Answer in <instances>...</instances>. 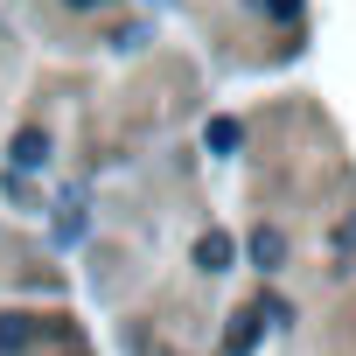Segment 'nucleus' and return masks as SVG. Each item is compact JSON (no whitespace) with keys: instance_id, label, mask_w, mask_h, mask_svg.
<instances>
[{"instance_id":"obj_1","label":"nucleus","mask_w":356,"mask_h":356,"mask_svg":"<svg viewBox=\"0 0 356 356\" xmlns=\"http://www.w3.org/2000/svg\"><path fill=\"white\" fill-rule=\"evenodd\" d=\"M35 342V321L29 314H0V356H22Z\"/></svg>"},{"instance_id":"obj_2","label":"nucleus","mask_w":356,"mask_h":356,"mask_svg":"<svg viewBox=\"0 0 356 356\" xmlns=\"http://www.w3.org/2000/svg\"><path fill=\"white\" fill-rule=\"evenodd\" d=\"M42 161H49V133H42V126L15 133V168H42Z\"/></svg>"},{"instance_id":"obj_3","label":"nucleus","mask_w":356,"mask_h":356,"mask_svg":"<svg viewBox=\"0 0 356 356\" xmlns=\"http://www.w3.org/2000/svg\"><path fill=\"white\" fill-rule=\"evenodd\" d=\"M252 259H259V266H266V273H273V266H286V238H280V231H266V224H259V231H252Z\"/></svg>"},{"instance_id":"obj_4","label":"nucleus","mask_w":356,"mask_h":356,"mask_svg":"<svg viewBox=\"0 0 356 356\" xmlns=\"http://www.w3.org/2000/svg\"><path fill=\"white\" fill-rule=\"evenodd\" d=\"M196 266H203V273H224V266H231V238H224V231L196 238Z\"/></svg>"},{"instance_id":"obj_5","label":"nucleus","mask_w":356,"mask_h":356,"mask_svg":"<svg viewBox=\"0 0 356 356\" xmlns=\"http://www.w3.org/2000/svg\"><path fill=\"white\" fill-rule=\"evenodd\" d=\"M238 140H245L238 119H210V126H203V147H210V154H238Z\"/></svg>"},{"instance_id":"obj_6","label":"nucleus","mask_w":356,"mask_h":356,"mask_svg":"<svg viewBox=\"0 0 356 356\" xmlns=\"http://www.w3.org/2000/svg\"><path fill=\"white\" fill-rule=\"evenodd\" d=\"M224 349H231V356H252V349H259V314H238L231 335H224Z\"/></svg>"},{"instance_id":"obj_7","label":"nucleus","mask_w":356,"mask_h":356,"mask_svg":"<svg viewBox=\"0 0 356 356\" xmlns=\"http://www.w3.org/2000/svg\"><path fill=\"white\" fill-rule=\"evenodd\" d=\"M266 8H273L280 22H293V15H300V0H266Z\"/></svg>"},{"instance_id":"obj_8","label":"nucleus","mask_w":356,"mask_h":356,"mask_svg":"<svg viewBox=\"0 0 356 356\" xmlns=\"http://www.w3.org/2000/svg\"><path fill=\"white\" fill-rule=\"evenodd\" d=\"M70 8H98V0H70Z\"/></svg>"}]
</instances>
